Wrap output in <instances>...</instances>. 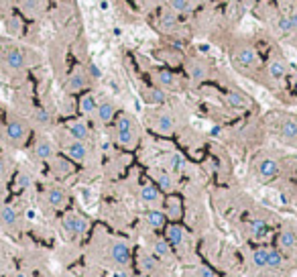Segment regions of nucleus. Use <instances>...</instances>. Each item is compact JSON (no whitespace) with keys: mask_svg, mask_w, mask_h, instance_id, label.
I'll return each mask as SVG.
<instances>
[{"mask_svg":"<svg viewBox=\"0 0 297 277\" xmlns=\"http://www.w3.org/2000/svg\"><path fill=\"white\" fill-rule=\"evenodd\" d=\"M33 63V57L29 53V49L17 45V43H9L0 49V67L7 74H23L29 65Z\"/></svg>","mask_w":297,"mask_h":277,"instance_id":"obj_1","label":"nucleus"},{"mask_svg":"<svg viewBox=\"0 0 297 277\" xmlns=\"http://www.w3.org/2000/svg\"><path fill=\"white\" fill-rule=\"evenodd\" d=\"M114 138L122 149H128V151L134 149L140 138V128L136 118L130 116L128 112H120L114 120Z\"/></svg>","mask_w":297,"mask_h":277,"instance_id":"obj_2","label":"nucleus"},{"mask_svg":"<svg viewBox=\"0 0 297 277\" xmlns=\"http://www.w3.org/2000/svg\"><path fill=\"white\" fill-rule=\"evenodd\" d=\"M230 57H232V63L236 65V70H240L242 74H254L261 70L258 53L248 41L234 43L230 49Z\"/></svg>","mask_w":297,"mask_h":277,"instance_id":"obj_3","label":"nucleus"},{"mask_svg":"<svg viewBox=\"0 0 297 277\" xmlns=\"http://www.w3.org/2000/svg\"><path fill=\"white\" fill-rule=\"evenodd\" d=\"M29 134H31V124L27 118L19 116V114H11L5 122V138L7 143L15 149L23 147L29 141Z\"/></svg>","mask_w":297,"mask_h":277,"instance_id":"obj_4","label":"nucleus"},{"mask_svg":"<svg viewBox=\"0 0 297 277\" xmlns=\"http://www.w3.org/2000/svg\"><path fill=\"white\" fill-rule=\"evenodd\" d=\"M148 126H151L157 134L169 136V134L175 132L177 120H175V114H173L169 108L159 106V110H153L151 114H148Z\"/></svg>","mask_w":297,"mask_h":277,"instance_id":"obj_5","label":"nucleus"},{"mask_svg":"<svg viewBox=\"0 0 297 277\" xmlns=\"http://www.w3.org/2000/svg\"><path fill=\"white\" fill-rule=\"evenodd\" d=\"M151 78H153V84L163 88L165 92H181V90H185V80L181 76H177L175 72L167 70V67L153 70Z\"/></svg>","mask_w":297,"mask_h":277,"instance_id":"obj_6","label":"nucleus"},{"mask_svg":"<svg viewBox=\"0 0 297 277\" xmlns=\"http://www.w3.org/2000/svg\"><path fill=\"white\" fill-rule=\"evenodd\" d=\"M59 147H61L63 155H65L69 161H73V163H86V161L90 159V147H88V143L78 141V138H73V136H69V134L61 138Z\"/></svg>","mask_w":297,"mask_h":277,"instance_id":"obj_7","label":"nucleus"},{"mask_svg":"<svg viewBox=\"0 0 297 277\" xmlns=\"http://www.w3.org/2000/svg\"><path fill=\"white\" fill-rule=\"evenodd\" d=\"M61 228L69 238H82L90 230V220L80 212H65L61 216Z\"/></svg>","mask_w":297,"mask_h":277,"instance_id":"obj_8","label":"nucleus"},{"mask_svg":"<svg viewBox=\"0 0 297 277\" xmlns=\"http://www.w3.org/2000/svg\"><path fill=\"white\" fill-rule=\"evenodd\" d=\"M273 130L281 141H285L289 145H297V118L295 116H287V114L275 116Z\"/></svg>","mask_w":297,"mask_h":277,"instance_id":"obj_9","label":"nucleus"},{"mask_svg":"<svg viewBox=\"0 0 297 277\" xmlns=\"http://www.w3.org/2000/svg\"><path fill=\"white\" fill-rule=\"evenodd\" d=\"M183 67H185V76H188V80H190L192 84H202V82H206V80L210 78V72H212L210 63H208L204 57H198V55L188 57L185 63H183Z\"/></svg>","mask_w":297,"mask_h":277,"instance_id":"obj_10","label":"nucleus"},{"mask_svg":"<svg viewBox=\"0 0 297 277\" xmlns=\"http://www.w3.org/2000/svg\"><path fill=\"white\" fill-rule=\"evenodd\" d=\"M90 84H92V80H90V76H88L86 65H78V67H73V70L69 72V76H67L63 88H65V92H69V94H84V92L90 88Z\"/></svg>","mask_w":297,"mask_h":277,"instance_id":"obj_11","label":"nucleus"},{"mask_svg":"<svg viewBox=\"0 0 297 277\" xmlns=\"http://www.w3.org/2000/svg\"><path fill=\"white\" fill-rule=\"evenodd\" d=\"M279 174H281V163H279L275 157L265 155V157H258V159L254 161V176H256L258 182L267 184V182L275 180Z\"/></svg>","mask_w":297,"mask_h":277,"instance_id":"obj_12","label":"nucleus"},{"mask_svg":"<svg viewBox=\"0 0 297 277\" xmlns=\"http://www.w3.org/2000/svg\"><path fill=\"white\" fill-rule=\"evenodd\" d=\"M55 155H57V147H55V143L51 141L49 136L39 134L33 141V145H31V157L33 159H37V161H51Z\"/></svg>","mask_w":297,"mask_h":277,"instance_id":"obj_13","label":"nucleus"},{"mask_svg":"<svg viewBox=\"0 0 297 277\" xmlns=\"http://www.w3.org/2000/svg\"><path fill=\"white\" fill-rule=\"evenodd\" d=\"M138 92H140L142 102L148 104V106H165L167 100H169V92H165L163 88H159L155 84H148V86L142 84L138 88Z\"/></svg>","mask_w":297,"mask_h":277,"instance_id":"obj_14","label":"nucleus"},{"mask_svg":"<svg viewBox=\"0 0 297 277\" xmlns=\"http://www.w3.org/2000/svg\"><path fill=\"white\" fill-rule=\"evenodd\" d=\"M43 198H45V202H47L53 210H63V208L69 204V192H67L63 186H57V184L47 186Z\"/></svg>","mask_w":297,"mask_h":277,"instance_id":"obj_15","label":"nucleus"},{"mask_svg":"<svg viewBox=\"0 0 297 277\" xmlns=\"http://www.w3.org/2000/svg\"><path fill=\"white\" fill-rule=\"evenodd\" d=\"M108 257L116 267H128L130 265V249L122 238H114L108 245Z\"/></svg>","mask_w":297,"mask_h":277,"instance_id":"obj_16","label":"nucleus"},{"mask_svg":"<svg viewBox=\"0 0 297 277\" xmlns=\"http://www.w3.org/2000/svg\"><path fill=\"white\" fill-rule=\"evenodd\" d=\"M138 198H140V202H142L144 206H148V208H157V206L163 204V192H161L153 182H146V184L140 186Z\"/></svg>","mask_w":297,"mask_h":277,"instance_id":"obj_17","label":"nucleus"},{"mask_svg":"<svg viewBox=\"0 0 297 277\" xmlns=\"http://www.w3.org/2000/svg\"><path fill=\"white\" fill-rule=\"evenodd\" d=\"M165 238L171 243V247L173 249H185L188 245H190V234H188V230L181 226V224H177V222H171V224H167L165 226Z\"/></svg>","mask_w":297,"mask_h":277,"instance_id":"obj_18","label":"nucleus"},{"mask_svg":"<svg viewBox=\"0 0 297 277\" xmlns=\"http://www.w3.org/2000/svg\"><path fill=\"white\" fill-rule=\"evenodd\" d=\"M65 132L73 138H78V141H84L88 143L90 138H92V128L88 124L86 118H71L65 122Z\"/></svg>","mask_w":297,"mask_h":277,"instance_id":"obj_19","label":"nucleus"},{"mask_svg":"<svg viewBox=\"0 0 297 277\" xmlns=\"http://www.w3.org/2000/svg\"><path fill=\"white\" fill-rule=\"evenodd\" d=\"M116 112H118V108H116L114 100L102 98V100H98V108H96L94 118H96L100 124H112V122L116 120V116H118Z\"/></svg>","mask_w":297,"mask_h":277,"instance_id":"obj_20","label":"nucleus"},{"mask_svg":"<svg viewBox=\"0 0 297 277\" xmlns=\"http://www.w3.org/2000/svg\"><path fill=\"white\" fill-rule=\"evenodd\" d=\"M265 72H267L269 80H273V82H283V80L287 78L289 65H287L285 57H281V55H273V57L269 59V63H267V67H265Z\"/></svg>","mask_w":297,"mask_h":277,"instance_id":"obj_21","label":"nucleus"},{"mask_svg":"<svg viewBox=\"0 0 297 277\" xmlns=\"http://www.w3.org/2000/svg\"><path fill=\"white\" fill-rule=\"evenodd\" d=\"M153 255L161 261V263H173L175 261V249L171 247V243L165 236H157L153 240Z\"/></svg>","mask_w":297,"mask_h":277,"instance_id":"obj_22","label":"nucleus"},{"mask_svg":"<svg viewBox=\"0 0 297 277\" xmlns=\"http://www.w3.org/2000/svg\"><path fill=\"white\" fill-rule=\"evenodd\" d=\"M151 176H153V184L161 192H165V194H173L175 192L177 184H175V178H173V174L169 169H153Z\"/></svg>","mask_w":297,"mask_h":277,"instance_id":"obj_23","label":"nucleus"},{"mask_svg":"<svg viewBox=\"0 0 297 277\" xmlns=\"http://www.w3.org/2000/svg\"><path fill=\"white\" fill-rule=\"evenodd\" d=\"M161 206H163V212H165L167 220H171V222H177V220L183 216V202H181V198L175 196V194H169V196L163 200Z\"/></svg>","mask_w":297,"mask_h":277,"instance_id":"obj_24","label":"nucleus"},{"mask_svg":"<svg viewBox=\"0 0 297 277\" xmlns=\"http://www.w3.org/2000/svg\"><path fill=\"white\" fill-rule=\"evenodd\" d=\"M224 100H226V104H228L230 108H234V110H248V108L252 106V100H250L242 90H238V88H230V90L226 92Z\"/></svg>","mask_w":297,"mask_h":277,"instance_id":"obj_25","label":"nucleus"},{"mask_svg":"<svg viewBox=\"0 0 297 277\" xmlns=\"http://www.w3.org/2000/svg\"><path fill=\"white\" fill-rule=\"evenodd\" d=\"M144 224H146L148 228H153V230H165V226H167V216H165V212L159 210V208H148V210L144 212Z\"/></svg>","mask_w":297,"mask_h":277,"instance_id":"obj_26","label":"nucleus"},{"mask_svg":"<svg viewBox=\"0 0 297 277\" xmlns=\"http://www.w3.org/2000/svg\"><path fill=\"white\" fill-rule=\"evenodd\" d=\"M297 247V232L293 228H283L277 234V249L281 253H291Z\"/></svg>","mask_w":297,"mask_h":277,"instance_id":"obj_27","label":"nucleus"},{"mask_svg":"<svg viewBox=\"0 0 297 277\" xmlns=\"http://www.w3.org/2000/svg\"><path fill=\"white\" fill-rule=\"evenodd\" d=\"M96 108H98V98L92 94V92H84L78 100V110L82 114V118H90L96 114Z\"/></svg>","mask_w":297,"mask_h":277,"instance_id":"obj_28","label":"nucleus"},{"mask_svg":"<svg viewBox=\"0 0 297 277\" xmlns=\"http://www.w3.org/2000/svg\"><path fill=\"white\" fill-rule=\"evenodd\" d=\"M47 163H49L53 176H57V178H67V176L73 174V161H69L67 157L55 155V157H53L51 161H47Z\"/></svg>","mask_w":297,"mask_h":277,"instance_id":"obj_29","label":"nucleus"},{"mask_svg":"<svg viewBox=\"0 0 297 277\" xmlns=\"http://www.w3.org/2000/svg\"><path fill=\"white\" fill-rule=\"evenodd\" d=\"M138 269H140V273H144V275H155V273H159V269H161V261H159L155 255L140 253V255H138Z\"/></svg>","mask_w":297,"mask_h":277,"instance_id":"obj_30","label":"nucleus"},{"mask_svg":"<svg viewBox=\"0 0 297 277\" xmlns=\"http://www.w3.org/2000/svg\"><path fill=\"white\" fill-rule=\"evenodd\" d=\"M157 27H159L163 33H173V31L179 27V17H177L171 9L161 11V15H159V19H157Z\"/></svg>","mask_w":297,"mask_h":277,"instance_id":"obj_31","label":"nucleus"},{"mask_svg":"<svg viewBox=\"0 0 297 277\" xmlns=\"http://www.w3.org/2000/svg\"><path fill=\"white\" fill-rule=\"evenodd\" d=\"M19 7L27 17H41L47 9V0H19Z\"/></svg>","mask_w":297,"mask_h":277,"instance_id":"obj_32","label":"nucleus"},{"mask_svg":"<svg viewBox=\"0 0 297 277\" xmlns=\"http://www.w3.org/2000/svg\"><path fill=\"white\" fill-rule=\"evenodd\" d=\"M0 226H5V228H17L19 226V214L13 206L9 204H3L0 206Z\"/></svg>","mask_w":297,"mask_h":277,"instance_id":"obj_33","label":"nucleus"},{"mask_svg":"<svg viewBox=\"0 0 297 277\" xmlns=\"http://www.w3.org/2000/svg\"><path fill=\"white\" fill-rule=\"evenodd\" d=\"M31 122H33L35 126H39V128H49V126L53 124V116H51V112H49L47 108L37 106V108H33V112H31Z\"/></svg>","mask_w":297,"mask_h":277,"instance_id":"obj_34","label":"nucleus"},{"mask_svg":"<svg viewBox=\"0 0 297 277\" xmlns=\"http://www.w3.org/2000/svg\"><path fill=\"white\" fill-rule=\"evenodd\" d=\"M248 234H250L252 238L261 240V238H265V236L269 234V224H267L263 218H252V220L248 222Z\"/></svg>","mask_w":297,"mask_h":277,"instance_id":"obj_35","label":"nucleus"},{"mask_svg":"<svg viewBox=\"0 0 297 277\" xmlns=\"http://www.w3.org/2000/svg\"><path fill=\"white\" fill-rule=\"evenodd\" d=\"M277 31L279 33H295L297 31V13H291L287 17H281L277 21Z\"/></svg>","mask_w":297,"mask_h":277,"instance_id":"obj_36","label":"nucleus"},{"mask_svg":"<svg viewBox=\"0 0 297 277\" xmlns=\"http://www.w3.org/2000/svg\"><path fill=\"white\" fill-rule=\"evenodd\" d=\"M7 29H9L11 35H23V31H25V21H23V17H19V15H9V17H7Z\"/></svg>","mask_w":297,"mask_h":277,"instance_id":"obj_37","label":"nucleus"},{"mask_svg":"<svg viewBox=\"0 0 297 277\" xmlns=\"http://www.w3.org/2000/svg\"><path fill=\"white\" fill-rule=\"evenodd\" d=\"M285 257L279 249H267V269H279L283 267Z\"/></svg>","mask_w":297,"mask_h":277,"instance_id":"obj_38","label":"nucleus"},{"mask_svg":"<svg viewBox=\"0 0 297 277\" xmlns=\"http://www.w3.org/2000/svg\"><path fill=\"white\" fill-rule=\"evenodd\" d=\"M167 169L171 174H181L185 169V159L179 155V153H171L169 159H167Z\"/></svg>","mask_w":297,"mask_h":277,"instance_id":"obj_39","label":"nucleus"},{"mask_svg":"<svg viewBox=\"0 0 297 277\" xmlns=\"http://www.w3.org/2000/svg\"><path fill=\"white\" fill-rule=\"evenodd\" d=\"M169 9L181 17V15H188L192 11V0H169Z\"/></svg>","mask_w":297,"mask_h":277,"instance_id":"obj_40","label":"nucleus"},{"mask_svg":"<svg viewBox=\"0 0 297 277\" xmlns=\"http://www.w3.org/2000/svg\"><path fill=\"white\" fill-rule=\"evenodd\" d=\"M252 265L256 269H267V247L252 251Z\"/></svg>","mask_w":297,"mask_h":277,"instance_id":"obj_41","label":"nucleus"},{"mask_svg":"<svg viewBox=\"0 0 297 277\" xmlns=\"http://www.w3.org/2000/svg\"><path fill=\"white\" fill-rule=\"evenodd\" d=\"M31 182H33V178H31V174L25 171V169H19V174L15 176V188H17V190H25V188H29Z\"/></svg>","mask_w":297,"mask_h":277,"instance_id":"obj_42","label":"nucleus"},{"mask_svg":"<svg viewBox=\"0 0 297 277\" xmlns=\"http://www.w3.org/2000/svg\"><path fill=\"white\" fill-rule=\"evenodd\" d=\"M86 70H88V76H90V80H92V82H96V80H100V76H102V72L98 70V65H96V63H92V61H90V63L86 65Z\"/></svg>","mask_w":297,"mask_h":277,"instance_id":"obj_43","label":"nucleus"},{"mask_svg":"<svg viewBox=\"0 0 297 277\" xmlns=\"http://www.w3.org/2000/svg\"><path fill=\"white\" fill-rule=\"evenodd\" d=\"M196 277H216V273L206 265H198L196 267Z\"/></svg>","mask_w":297,"mask_h":277,"instance_id":"obj_44","label":"nucleus"},{"mask_svg":"<svg viewBox=\"0 0 297 277\" xmlns=\"http://www.w3.org/2000/svg\"><path fill=\"white\" fill-rule=\"evenodd\" d=\"M19 7V0H0V11H13Z\"/></svg>","mask_w":297,"mask_h":277,"instance_id":"obj_45","label":"nucleus"},{"mask_svg":"<svg viewBox=\"0 0 297 277\" xmlns=\"http://www.w3.org/2000/svg\"><path fill=\"white\" fill-rule=\"evenodd\" d=\"M7 174H9V159L0 157V178H5Z\"/></svg>","mask_w":297,"mask_h":277,"instance_id":"obj_46","label":"nucleus"}]
</instances>
